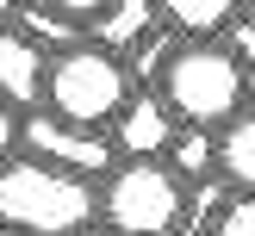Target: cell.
<instances>
[{
    "label": "cell",
    "mask_w": 255,
    "mask_h": 236,
    "mask_svg": "<svg viewBox=\"0 0 255 236\" xmlns=\"http://www.w3.org/2000/svg\"><path fill=\"white\" fill-rule=\"evenodd\" d=\"M0 224L19 236H69L94 224V180L37 156L0 161Z\"/></svg>",
    "instance_id": "obj_1"
},
{
    "label": "cell",
    "mask_w": 255,
    "mask_h": 236,
    "mask_svg": "<svg viewBox=\"0 0 255 236\" xmlns=\"http://www.w3.org/2000/svg\"><path fill=\"white\" fill-rule=\"evenodd\" d=\"M156 93H162V106L181 124L218 131L231 112L249 106V62H237L231 50L212 44V37H181L174 56L162 62V75H156Z\"/></svg>",
    "instance_id": "obj_2"
},
{
    "label": "cell",
    "mask_w": 255,
    "mask_h": 236,
    "mask_svg": "<svg viewBox=\"0 0 255 236\" xmlns=\"http://www.w3.org/2000/svg\"><path fill=\"white\" fill-rule=\"evenodd\" d=\"M125 93H131V75H125V62L112 56V50L100 44H69L56 50V56L44 62V99L37 106L56 112V118L69 124H94V131H106L112 112L125 106Z\"/></svg>",
    "instance_id": "obj_3"
},
{
    "label": "cell",
    "mask_w": 255,
    "mask_h": 236,
    "mask_svg": "<svg viewBox=\"0 0 255 236\" xmlns=\"http://www.w3.org/2000/svg\"><path fill=\"white\" fill-rule=\"evenodd\" d=\"M181 193H187V180L168 161L137 156L106 174V186L94 193V218H106L112 236H162L181 211Z\"/></svg>",
    "instance_id": "obj_4"
},
{
    "label": "cell",
    "mask_w": 255,
    "mask_h": 236,
    "mask_svg": "<svg viewBox=\"0 0 255 236\" xmlns=\"http://www.w3.org/2000/svg\"><path fill=\"white\" fill-rule=\"evenodd\" d=\"M19 149L37 156V161H56V168H69V174H87V180L112 168V137L106 131L69 124V118L37 112V106H31V118H19Z\"/></svg>",
    "instance_id": "obj_5"
},
{
    "label": "cell",
    "mask_w": 255,
    "mask_h": 236,
    "mask_svg": "<svg viewBox=\"0 0 255 236\" xmlns=\"http://www.w3.org/2000/svg\"><path fill=\"white\" fill-rule=\"evenodd\" d=\"M112 156H125V161H137V156H156L162 161V149H168V137H174V112L162 106V93L156 87H143V93H125V106L112 112Z\"/></svg>",
    "instance_id": "obj_6"
},
{
    "label": "cell",
    "mask_w": 255,
    "mask_h": 236,
    "mask_svg": "<svg viewBox=\"0 0 255 236\" xmlns=\"http://www.w3.org/2000/svg\"><path fill=\"white\" fill-rule=\"evenodd\" d=\"M44 62L50 56L19 31V25H0V99H6L12 112H25V106L44 99Z\"/></svg>",
    "instance_id": "obj_7"
},
{
    "label": "cell",
    "mask_w": 255,
    "mask_h": 236,
    "mask_svg": "<svg viewBox=\"0 0 255 236\" xmlns=\"http://www.w3.org/2000/svg\"><path fill=\"white\" fill-rule=\"evenodd\" d=\"M149 25H156V0H100V12H87L81 31H87V44L125 56V50H131Z\"/></svg>",
    "instance_id": "obj_8"
},
{
    "label": "cell",
    "mask_w": 255,
    "mask_h": 236,
    "mask_svg": "<svg viewBox=\"0 0 255 236\" xmlns=\"http://www.w3.org/2000/svg\"><path fill=\"white\" fill-rule=\"evenodd\" d=\"M212 174L231 180L237 193H249V186H255V118H249V106L231 112V118L212 131Z\"/></svg>",
    "instance_id": "obj_9"
},
{
    "label": "cell",
    "mask_w": 255,
    "mask_h": 236,
    "mask_svg": "<svg viewBox=\"0 0 255 236\" xmlns=\"http://www.w3.org/2000/svg\"><path fill=\"white\" fill-rule=\"evenodd\" d=\"M12 25H19V31L31 37L44 56H56V50L81 44V19H69V12L44 6V0H19V6H12Z\"/></svg>",
    "instance_id": "obj_10"
},
{
    "label": "cell",
    "mask_w": 255,
    "mask_h": 236,
    "mask_svg": "<svg viewBox=\"0 0 255 236\" xmlns=\"http://www.w3.org/2000/svg\"><path fill=\"white\" fill-rule=\"evenodd\" d=\"M237 6H243V0H156V19L174 25L181 37H218Z\"/></svg>",
    "instance_id": "obj_11"
},
{
    "label": "cell",
    "mask_w": 255,
    "mask_h": 236,
    "mask_svg": "<svg viewBox=\"0 0 255 236\" xmlns=\"http://www.w3.org/2000/svg\"><path fill=\"white\" fill-rule=\"evenodd\" d=\"M162 161H168L181 180H206V174H212V131L174 118V137H168V149H162Z\"/></svg>",
    "instance_id": "obj_12"
},
{
    "label": "cell",
    "mask_w": 255,
    "mask_h": 236,
    "mask_svg": "<svg viewBox=\"0 0 255 236\" xmlns=\"http://www.w3.org/2000/svg\"><path fill=\"white\" fill-rule=\"evenodd\" d=\"M174 44H181V31H174V25H162V19H156V25H149V31L137 37V44L125 50L119 62H125V75H131V81H156V75H162V62L174 56Z\"/></svg>",
    "instance_id": "obj_13"
},
{
    "label": "cell",
    "mask_w": 255,
    "mask_h": 236,
    "mask_svg": "<svg viewBox=\"0 0 255 236\" xmlns=\"http://www.w3.org/2000/svg\"><path fill=\"white\" fill-rule=\"evenodd\" d=\"M206 236H255V199L249 193H231L218 211H212Z\"/></svg>",
    "instance_id": "obj_14"
},
{
    "label": "cell",
    "mask_w": 255,
    "mask_h": 236,
    "mask_svg": "<svg viewBox=\"0 0 255 236\" xmlns=\"http://www.w3.org/2000/svg\"><path fill=\"white\" fill-rule=\"evenodd\" d=\"M12 149H19V112H12L6 99H0V161H6Z\"/></svg>",
    "instance_id": "obj_15"
},
{
    "label": "cell",
    "mask_w": 255,
    "mask_h": 236,
    "mask_svg": "<svg viewBox=\"0 0 255 236\" xmlns=\"http://www.w3.org/2000/svg\"><path fill=\"white\" fill-rule=\"evenodd\" d=\"M44 6H56V12H69V19L87 25V12H100V0H44Z\"/></svg>",
    "instance_id": "obj_16"
},
{
    "label": "cell",
    "mask_w": 255,
    "mask_h": 236,
    "mask_svg": "<svg viewBox=\"0 0 255 236\" xmlns=\"http://www.w3.org/2000/svg\"><path fill=\"white\" fill-rule=\"evenodd\" d=\"M69 236H112V230H94V224H81V230H69Z\"/></svg>",
    "instance_id": "obj_17"
},
{
    "label": "cell",
    "mask_w": 255,
    "mask_h": 236,
    "mask_svg": "<svg viewBox=\"0 0 255 236\" xmlns=\"http://www.w3.org/2000/svg\"><path fill=\"white\" fill-rule=\"evenodd\" d=\"M12 6H19V0H0V25H6V19H12Z\"/></svg>",
    "instance_id": "obj_18"
},
{
    "label": "cell",
    "mask_w": 255,
    "mask_h": 236,
    "mask_svg": "<svg viewBox=\"0 0 255 236\" xmlns=\"http://www.w3.org/2000/svg\"><path fill=\"white\" fill-rule=\"evenodd\" d=\"M0 236H19V230H6V224H0Z\"/></svg>",
    "instance_id": "obj_19"
}]
</instances>
